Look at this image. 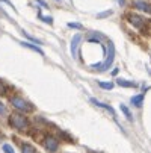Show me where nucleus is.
I'll list each match as a JSON object with an SVG mask.
<instances>
[{
  "mask_svg": "<svg viewBox=\"0 0 151 153\" xmlns=\"http://www.w3.org/2000/svg\"><path fill=\"white\" fill-rule=\"evenodd\" d=\"M8 123L12 129L18 130V132H26L30 126V121L26 115H23L21 112L15 111V112H11L9 117H8Z\"/></svg>",
  "mask_w": 151,
  "mask_h": 153,
  "instance_id": "nucleus-1",
  "label": "nucleus"
},
{
  "mask_svg": "<svg viewBox=\"0 0 151 153\" xmlns=\"http://www.w3.org/2000/svg\"><path fill=\"white\" fill-rule=\"evenodd\" d=\"M9 102H11V105L17 109L18 112L30 114V112L35 111V106H33L30 102H27L24 97H21V96H11V97H9Z\"/></svg>",
  "mask_w": 151,
  "mask_h": 153,
  "instance_id": "nucleus-2",
  "label": "nucleus"
},
{
  "mask_svg": "<svg viewBox=\"0 0 151 153\" xmlns=\"http://www.w3.org/2000/svg\"><path fill=\"white\" fill-rule=\"evenodd\" d=\"M113 59H115V47H113L112 42H109V47H107V56H106L104 62L103 64H94V65H91V68H95L98 71H106V70H109L112 67Z\"/></svg>",
  "mask_w": 151,
  "mask_h": 153,
  "instance_id": "nucleus-3",
  "label": "nucleus"
},
{
  "mask_svg": "<svg viewBox=\"0 0 151 153\" xmlns=\"http://www.w3.org/2000/svg\"><path fill=\"white\" fill-rule=\"evenodd\" d=\"M44 149H46L49 153H55V152H57V149H59V141H57L55 137L47 135V137L44 138Z\"/></svg>",
  "mask_w": 151,
  "mask_h": 153,
  "instance_id": "nucleus-4",
  "label": "nucleus"
},
{
  "mask_svg": "<svg viewBox=\"0 0 151 153\" xmlns=\"http://www.w3.org/2000/svg\"><path fill=\"white\" fill-rule=\"evenodd\" d=\"M82 42V35H74L73 39H71V44H70V50H71V56L73 58H77V49Z\"/></svg>",
  "mask_w": 151,
  "mask_h": 153,
  "instance_id": "nucleus-5",
  "label": "nucleus"
},
{
  "mask_svg": "<svg viewBox=\"0 0 151 153\" xmlns=\"http://www.w3.org/2000/svg\"><path fill=\"white\" fill-rule=\"evenodd\" d=\"M127 20H128V23H130L132 26H135L138 29H141L144 26V18L139 17V15H136V14H128L127 15Z\"/></svg>",
  "mask_w": 151,
  "mask_h": 153,
  "instance_id": "nucleus-6",
  "label": "nucleus"
},
{
  "mask_svg": "<svg viewBox=\"0 0 151 153\" xmlns=\"http://www.w3.org/2000/svg\"><path fill=\"white\" fill-rule=\"evenodd\" d=\"M135 8L139 9V11H144L147 14H151V5H148L145 2H141V0H136L135 2Z\"/></svg>",
  "mask_w": 151,
  "mask_h": 153,
  "instance_id": "nucleus-7",
  "label": "nucleus"
},
{
  "mask_svg": "<svg viewBox=\"0 0 151 153\" xmlns=\"http://www.w3.org/2000/svg\"><path fill=\"white\" fill-rule=\"evenodd\" d=\"M91 103H94L95 106H98V108H103V109H107L112 115H115V111H113V108L112 106H109V105H106V103H101V102H98V100H95V99H91Z\"/></svg>",
  "mask_w": 151,
  "mask_h": 153,
  "instance_id": "nucleus-8",
  "label": "nucleus"
},
{
  "mask_svg": "<svg viewBox=\"0 0 151 153\" xmlns=\"http://www.w3.org/2000/svg\"><path fill=\"white\" fill-rule=\"evenodd\" d=\"M21 153H36V149L29 143H23L21 144Z\"/></svg>",
  "mask_w": 151,
  "mask_h": 153,
  "instance_id": "nucleus-9",
  "label": "nucleus"
},
{
  "mask_svg": "<svg viewBox=\"0 0 151 153\" xmlns=\"http://www.w3.org/2000/svg\"><path fill=\"white\" fill-rule=\"evenodd\" d=\"M21 46L23 47H26V49H30V50H33V52H36V53H39V55H44V52H42L38 46H35V44H30V42H21Z\"/></svg>",
  "mask_w": 151,
  "mask_h": 153,
  "instance_id": "nucleus-10",
  "label": "nucleus"
},
{
  "mask_svg": "<svg viewBox=\"0 0 151 153\" xmlns=\"http://www.w3.org/2000/svg\"><path fill=\"white\" fill-rule=\"evenodd\" d=\"M116 83H118L119 86H124V88H135V86H136L133 82H130V80H124V79H118Z\"/></svg>",
  "mask_w": 151,
  "mask_h": 153,
  "instance_id": "nucleus-11",
  "label": "nucleus"
},
{
  "mask_svg": "<svg viewBox=\"0 0 151 153\" xmlns=\"http://www.w3.org/2000/svg\"><path fill=\"white\" fill-rule=\"evenodd\" d=\"M119 108H121V111H122V114L125 115V118H127L128 121H133V115H132V112H130V111H128V108H127L125 105H122V103L119 105Z\"/></svg>",
  "mask_w": 151,
  "mask_h": 153,
  "instance_id": "nucleus-12",
  "label": "nucleus"
},
{
  "mask_svg": "<svg viewBox=\"0 0 151 153\" xmlns=\"http://www.w3.org/2000/svg\"><path fill=\"white\" fill-rule=\"evenodd\" d=\"M142 102H144V94H138V96L132 97V105H135V106H141Z\"/></svg>",
  "mask_w": 151,
  "mask_h": 153,
  "instance_id": "nucleus-13",
  "label": "nucleus"
},
{
  "mask_svg": "<svg viewBox=\"0 0 151 153\" xmlns=\"http://www.w3.org/2000/svg\"><path fill=\"white\" fill-rule=\"evenodd\" d=\"M9 90V85H6L2 79H0V96H6Z\"/></svg>",
  "mask_w": 151,
  "mask_h": 153,
  "instance_id": "nucleus-14",
  "label": "nucleus"
},
{
  "mask_svg": "<svg viewBox=\"0 0 151 153\" xmlns=\"http://www.w3.org/2000/svg\"><path fill=\"white\" fill-rule=\"evenodd\" d=\"M98 85L101 86L103 90H112L113 88V83L112 82H101V80H98Z\"/></svg>",
  "mask_w": 151,
  "mask_h": 153,
  "instance_id": "nucleus-15",
  "label": "nucleus"
},
{
  "mask_svg": "<svg viewBox=\"0 0 151 153\" xmlns=\"http://www.w3.org/2000/svg\"><path fill=\"white\" fill-rule=\"evenodd\" d=\"M23 35H24V36H26L27 39H29V41H32V42H35V44H41V41H39V39H36L35 36H32V35H29V33H27L26 30H23Z\"/></svg>",
  "mask_w": 151,
  "mask_h": 153,
  "instance_id": "nucleus-16",
  "label": "nucleus"
},
{
  "mask_svg": "<svg viewBox=\"0 0 151 153\" xmlns=\"http://www.w3.org/2000/svg\"><path fill=\"white\" fill-rule=\"evenodd\" d=\"M8 114V108L5 106L3 102H0V117H5Z\"/></svg>",
  "mask_w": 151,
  "mask_h": 153,
  "instance_id": "nucleus-17",
  "label": "nucleus"
},
{
  "mask_svg": "<svg viewBox=\"0 0 151 153\" xmlns=\"http://www.w3.org/2000/svg\"><path fill=\"white\" fill-rule=\"evenodd\" d=\"M3 153H15L11 144H3Z\"/></svg>",
  "mask_w": 151,
  "mask_h": 153,
  "instance_id": "nucleus-18",
  "label": "nucleus"
},
{
  "mask_svg": "<svg viewBox=\"0 0 151 153\" xmlns=\"http://www.w3.org/2000/svg\"><path fill=\"white\" fill-rule=\"evenodd\" d=\"M39 18H41L42 21H46V23H49V25L53 23V18H52V17H42V15H39Z\"/></svg>",
  "mask_w": 151,
  "mask_h": 153,
  "instance_id": "nucleus-19",
  "label": "nucleus"
},
{
  "mask_svg": "<svg viewBox=\"0 0 151 153\" xmlns=\"http://www.w3.org/2000/svg\"><path fill=\"white\" fill-rule=\"evenodd\" d=\"M68 27H73V29H82L83 26L80 23H68Z\"/></svg>",
  "mask_w": 151,
  "mask_h": 153,
  "instance_id": "nucleus-20",
  "label": "nucleus"
},
{
  "mask_svg": "<svg viewBox=\"0 0 151 153\" xmlns=\"http://www.w3.org/2000/svg\"><path fill=\"white\" fill-rule=\"evenodd\" d=\"M110 14H112V11H106V12H101V14H98L97 17H98V18H103V17H109Z\"/></svg>",
  "mask_w": 151,
  "mask_h": 153,
  "instance_id": "nucleus-21",
  "label": "nucleus"
},
{
  "mask_svg": "<svg viewBox=\"0 0 151 153\" xmlns=\"http://www.w3.org/2000/svg\"><path fill=\"white\" fill-rule=\"evenodd\" d=\"M36 2H38L39 5H42V6H44V8H49V5H47V3L44 2V0H36Z\"/></svg>",
  "mask_w": 151,
  "mask_h": 153,
  "instance_id": "nucleus-22",
  "label": "nucleus"
},
{
  "mask_svg": "<svg viewBox=\"0 0 151 153\" xmlns=\"http://www.w3.org/2000/svg\"><path fill=\"white\" fill-rule=\"evenodd\" d=\"M116 2H118L119 6H124V5H125V0H116Z\"/></svg>",
  "mask_w": 151,
  "mask_h": 153,
  "instance_id": "nucleus-23",
  "label": "nucleus"
},
{
  "mask_svg": "<svg viewBox=\"0 0 151 153\" xmlns=\"http://www.w3.org/2000/svg\"><path fill=\"white\" fill-rule=\"evenodd\" d=\"M2 2H5V3H8V5H11V2H9V0H2ZM11 6H12V5H11ZM12 8H14V6H12Z\"/></svg>",
  "mask_w": 151,
  "mask_h": 153,
  "instance_id": "nucleus-24",
  "label": "nucleus"
},
{
  "mask_svg": "<svg viewBox=\"0 0 151 153\" xmlns=\"http://www.w3.org/2000/svg\"><path fill=\"white\" fill-rule=\"evenodd\" d=\"M3 138V135H2V132H0V140H2Z\"/></svg>",
  "mask_w": 151,
  "mask_h": 153,
  "instance_id": "nucleus-25",
  "label": "nucleus"
}]
</instances>
